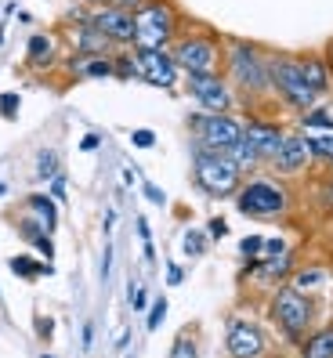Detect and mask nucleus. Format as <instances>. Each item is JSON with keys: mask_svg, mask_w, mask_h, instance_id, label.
Returning <instances> with one entry per match:
<instances>
[{"mask_svg": "<svg viewBox=\"0 0 333 358\" xmlns=\"http://www.w3.org/2000/svg\"><path fill=\"white\" fill-rule=\"evenodd\" d=\"M268 91H272V98L283 105L286 113H294V116L323 101V98L301 80L297 58L290 55V51H268Z\"/></svg>", "mask_w": 333, "mask_h": 358, "instance_id": "7ed1b4c3", "label": "nucleus"}, {"mask_svg": "<svg viewBox=\"0 0 333 358\" xmlns=\"http://www.w3.org/2000/svg\"><path fill=\"white\" fill-rule=\"evenodd\" d=\"M18 105H22V94L18 91H4L0 94V120H18Z\"/></svg>", "mask_w": 333, "mask_h": 358, "instance_id": "2f4dec72", "label": "nucleus"}, {"mask_svg": "<svg viewBox=\"0 0 333 358\" xmlns=\"http://www.w3.org/2000/svg\"><path fill=\"white\" fill-rule=\"evenodd\" d=\"M58 210H62V206H58L48 192H29V196H26V203H22V214L36 217L40 224H44V228L51 231V236L58 231Z\"/></svg>", "mask_w": 333, "mask_h": 358, "instance_id": "aec40b11", "label": "nucleus"}, {"mask_svg": "<svg viewBox=\"0 0 333 358\" xmlns=\"http://www.w3.org/2000/svg\"><path fill=\"white\" fill-rule=\"evenodd\" d=\"M80 4H101V0H80Z\"/></svg>", "mask_w": 333, "mask_h": 358, "instance_id": "4d7b16f0", "label": "nucleus"}, {"mask_svg": "<svg viewBox=\"0 0 333 358\" xmlns=\"http://www.w3.org/2000/svg\"><path fill=\"white\" fill-rule=\"evenodd\" d=\"M141 254H145V264H156V246L153 243H141Z\"/></svg>", "mask_w": 333, "mask_h": 358, "instance_id": "8fccbe9b", "label": "nucleus"}, {"mask_svg": "<svg viewBox=\"0 0 333 358\" xmlns=\"http://www.w3.org/2000/svg\"><path fill=\"white\" fill-rule=\"evenodd\" d=\"M0 48H4V26H0Z\"/></svg>", "mask_w": 333, "mask_h": 358, "instance_id": "6e6d98bb", "label": "nucleus"}, {"mask_svg": "<svg viewBox=\"0 0 333 358\" xmlns=\"http://www.w3.org/2000/svg\"><path fill=\"white\" fill-rule=\"evenodd\" d=\"M163 279H166V286H181L185 282V268L181 264H174V261H166V271H163Z\"/></svg>", "mask_w": 333, "mask_h": 358, "instance_id": "58836bf2", "label": "nucleus"}, {"mask_svg": "<svg viewBox=\"0 0 333 358\" xmlns=\"http://www.w3.org/2000/svg\"><path fill=\"white\" fill-rule=\"evenodd\" d=\"M116 221H120V210H116V206H109V210H106V217H101V231L109 236V231L116 228Z\"/></svg>", "mask_w": 333, "mask_h": 358, "instance_id": "49530a36", "label": "nucleus"}, {"mask_svg": "<svg viewBox=\"0 0 333 358\" xmlns=\"http://www.w3.org/2000/svg\"><path fill=\"white\" fill-rule=\"evenodd\" d=\"M308 149H311V163H330L333 166V134H304Z\"/></svg>", "mask_w": 333, "mask_h": 358, "instance_id": "bb28decb", "label": "nucleus"}, {"mask_svg": "<svg viewBox=\"0 0 333 358\" xmlns=\"http://www.w3.org/2000/svg\"><path fill=\"white\" fill-rule=\"evenodd\" d=\"M326 282V271L323 268H294V275H290V286L301 289V293H311Z\"/></svg>", "mask_w": 333, "mask_h": 358, "instance_id": "a878e982", "label": "nucleus"}, {"mask_svg": "<svg viewBox=\"0 0 333 358\" xmlns=\"http://www.w3.org/2000/svg\"><path fill=\"white\" fill-rule=\"evenodd\" d=\"M33 326H36L33 333H36V341H40V344H51V341H55V329H58V322L51 319V315H36Z\"/></svg>", "mask_w": 333, "mask_h": 358, "instance_id": "72a5a7b5", "label": "nucleus"}, {"mask_svg": "<svg viewBox=\"0 0 333 358\" xmlns=\"http://www.w3.org/2000/svg\"><path fill=\"white\" fill-rule=\"evenodd\" d=\"M109 268H113V243H106V250H101V268H98L101 282H109Z\"/></svg>", "mask_w": 333, "mask_h": 358, "instance_id": "37998d69", "label": "nucleus"}, {"mask_svg": "<svg viewBox=\"0 0 333 358\" xmlns=\"http://www.w3.org/2000/svg\"><path fill=\"white\" fill-rule=\"evenodd\" d=\"M297 131L301 134H333V113L330 105H311V109L297 113Z\"/></svg>", "mask_w": 333, "mask_h": 358, "instance_id": "4be33fe9", "label": "nucleus"}, {"mask_svg": "<svg viewBox=\"0 0 333 358\" xmlns=\"http://www.w3.org/2000/svg\"><path fill=\"white\" fill-rule=\"evenodd\" d=\"M189 134L192 145L211 152H228L232 145L243 141V116L236 113H192L189 116Z\"/></svg>", "mask_w": 333, "mask_h": 358, "instance_id": "6e6552de", "label": "nucleus"}, {"mask_svg": "<svg viewBox=\"0 0 333 358\" xmlns=\"http://www.w3.org/2000/svg\"><path fill=\"white\" fill-rule=\"evenodd\" d=\"M127 344H131V333H127V329H123V333H120V336H116V348H120V351H123V348H127Z\"/></svg>", "mask_w": 333, "mask_h": 358, "instance_id": "3c124183", "label": "nucleus"}, {"mask_svg": "<svg viewBox=\"0 0 333 358\" xmlns=\"http://www.w3.org/2000/svg\"><path fill=\"white\" fill-rule=\"evenodd\" d=\"M301 358H333V322L311 329L301 341Z\"/></svg>", "mask_w": 333, "mask_h": 358, "instance_id": "5701e85b", "label": "nucleus"}, {"mask_svg": "<svg viewBox=\"0 0 333 358\" xmlns=\"http://www.w3.org/2000/svg\"><path fill=\"white\" fill-rule=\"evenodd\" d=\"M178 33H181V11L174 8V0H145L134 11V44L131 48L171 51Z\"/></svg>", "mask_w": 333, "mask_h": 358, "instance_id": "39448f33", "label": "nucleus"}, {"mask_svg": "<svg viewBox=\"0 0 333 358\" xmlns=\"http://www.w3.org/2000/svg\"><path fill=\"white\" fill-rule=\"evenodd\" d=\"M101 4H106V0H101Z\"/></svg>", "mask_w": 333, "mask_h": 358, "instance_id": "13d9d810", "label": "nucleus"}, {"mask_svg": "<svg viewBox=\"0 0 333 358\" xmlns=\"http://www.w3.org/2000/svg\"><path fill=\"white\" fill-rule=\"evenodd\" d=\"M127 138H131V145H134L138 152H149V149H156V131H149V127H138V131H131Z\"/></svg>", "mask_w": 333, "mask_h": 358, "instance_id": "c9c22d12", "label": "nucleus"}, {"mask_svg": "<svg viewBox=\"0 0 333 358\" xmlns=\"http://www.w3.org/2000/svg\"><path fill=\"white\" fill-rule=\"evenodd\" d=\"M101 149V134H94V131H87L80 138V152H98Z\"/></svg>", "mask_w": 333, "mask_h": 358, "instance_id": "c03bdc74", "label": "nucleus"}, {"mask_svg": "<svg viewBox=\"0 0 333 358\" xmlns=\"http://www.w3.org/2000/svg\"><path fill=\"white\" fill-rule=\"evenodd\" d=\"M134 228H138V239L141 243H153V224H149V217H145V214H138Z\"/></svg>", "mask_w": 333, "mask_h": 358, "instance_id": "a18cd8bd", "label": "nucleus"}, {"mask_svg": "<svg viewBox=\"0 0 333 358\" xmlns=\"http://www.w3.org/2000/svg\"><path fill=\"white\" fill-rule=\"evenodd\" d=\"M131 62H134V80L149 83L156 91H178L181 87V69L174 66L171 51H153V48H131Z\"/></svg>", "mask_w": 333, "mask_h": 358, "instance_id": "9d476101", "label": "nucleus"}, {"mask_svg": "<svg viewBox=\"0 0 333 358\" xmlns=\"http://www.w3.org/2000/svg\"><path fill=\"white\" fill-rule=\"evenodd\" d=\"M228 236V221L225 217H211L206 221V239H225Z\"/></svg>", "mask_w": 333, "mask_h": 358, "instance_id": "ea45409f", "label": "nucleus"}, {"mask_svg": "<svg viewBox=\"0 0 333 358\" xmlns=\"http://www.w3.org/2000/svg\"><path fill=\"white\" fill-rule=\"evenodd\" d=\"M279 254H290V243L283 236H264V257H279Z\"/></svg>", "mask_w": 333, "mask_h": 358, "instance_id": "4c0bfd02", "label": "nucleus"}, {"mask_svg": "<svg viewBox=\"0 0 333 358\" xmlns=\"http://www.w3.org/2000/svg\"><path fill=\"white\" fill-rule=\"evenodd\" d=\"M326 58H330V69H333V44H330V51H326Z\"/></svg>", "mask_w": 333, "mask_h": 358, "instance_id": "864d4df0", "label": "nucleus"}, {"mask_svg": "<svg viewBox=\"0 0 333 358\" xmlns=\"http://www.w3.org/2000/svg\"><path fill=\"white\" fill-rule=\"evenodd\" d=\"M11 275L15 279H55V261H44V257H26V254H15L8 261Z\"/></svg>", "mask_w": 333, "mask_h": 358, "instance_id": "412c9836", "label": "nucleus"}, {"mask_svg": "<svg viewBox=\"0 0 333 358\" xmlns=\"http://www.w3.org/2000/svg\"><path fill=\"white\" fill-rule=\"evenodd\" d=\"M171 58L181 69V76H196V73H221V58H225V40L206 29V26H189L174 36Z\"/></svg>", "mask_w": 333, "mask_h": 358, "instance_id": "f03ea898", "label": "nucleus"}, {"mask_svg": "<svg viewBox=\"0 0 333 358\" xmlns=\"http://www.w3.org/2000/svg\"><path fill=\"white\" fill-rule=\"evenodd\" d=\"M225 156H228V159H232V163L239 166V174H243V178H250V174H257V171H261V166H264V163L257 159V152H254V149H250V145H246V141H239V145H232V149H228Z\"/></svg>", "mask_w": 333, "mask_h": 358, "instance_id": "b1692460", "label": "nucleus"}, {"mask_svg": "<svg viewBox=\"0 0 333 358\" xmlns=\"http://www.w3.org/2000/svg\"><path fill=\"white\" fill-rule=\"evenodd\" d=\"M58 171H62V159H58L55 149H36V152H33V174H36V181L48 185Z\"/></svg>", "mask_w": 333, "mask_h": 358, "instance_id": "393cba45", "label": "nucleus"}, {"mask_svg": "<svg viewBox=\"0 0 333 358\" xmlns=\"http://www.w3.org/2000/svg\"><path fill=\"white\" fill-rule=\"evenodd\" d=\"M206 243H211V239H206V231H199V228H189V231H185V236H181V250H185V257H203L206 254Z\"/></svg>", "mask_w": 333, "mask_h": 358, "instance_id": "c85d7f7f", "label": "nucleus"}, {"mask_svg": "<svg viewBox=\"0 0 333 358\" xmlns=\"http://www.w3.org/2000/svg\"><path fill=\"white\" fill-rule=\"evenodd\" d=\"M166 358H199V341H196L189 329L178 333L174 344H171V351H166Z\"/></svg>", "mask_w": 333, "mask_h": 358, "instance_id": "cd10ccee", "label": "nucleus"}, {"mask_svg": "<svg viewBox=\"0 0 333 358\" xmlns=\"http://www.w3.org/2000/svg\"><path fill=\"white\" fill-rule=\"evenodd\" d=\"M120 178H123V188H134V185H138V174L131 171V166H123V174H120Z\"/></svg>", "mask_w": 333, "mask_h": 358, "instance_id": "09e8293b", "label": "nucleus"}, {"mask_svg": "<svg viewBox=\"0 0 333 358\" xmlns=\"http://www.w3.org/2000/svg\"><path fill=\"white\" fill-rule=\"evenodd\" d=\"M15 228H18V236H22L44 261H55V236H51V231L40 224L36 217H29V214L15 217Z\"/></svg>", "mask_w": 333, "mask_h": 358, "instance_id": "6ab92c4d", "label": "nucleus"}, {"mask_svg": "<svg viewBox=\"0 0 333 358\" xmlns=\"http://www.w3.org/2000/svg\"><path fill=\"white\" fill-rule=\"evenodd\" d=\"M26 66L33 73H48V69H58L62 58H58V40L51 33H33L26 40Z\"/></svg>", "mask_w": 333, "mask_h": 358, "instance_id": "a211bd4d", "label": "nucleus"}, {"mask_svg": "<svg viewBox=\"0 0 333 358\" xmlns=\"http://www.w3.org/2000/svg\"><path fill=\"white\" fill-rule=\"evenodd\" d=\"M36 358H58V355H51V351H44V355H36Z\"/></svg>", "mask_w": 333, "mask_h": 358, "instance_id": "5fc2aeb1", "label": "nucleus"}, {"mask_svg": "<svg viewBox=\"0 0 333 358\" xmlns=\"http://www.w3.org/2000/svg\"><path fill=\"white\" fill-rule=\"evenodd\" d=\"M48 196H51L58 206L69 203V178H66V171H58V174L48 181Z\"/></svg>", "mask_w": 333, "mask_h": 358, "instance_id": "7c9ffc66", "label": "nucleus"}, {"mask_svg": "<svg viewBox=\"0 0 333 358\" xmlns=\"http://www.w3.org/2000/svg\"><path fill=\"white\" fill-rule=\"evenodd\" d=\"M141 196L149 199L153 206H166V192H163L160 185H153V181H145V178H141Z\"/></svg>", "mask_w": 333, "mask_h": 358, "instance_id": "e433bc0d", "label": "nucleus"}, {"mask_svg": "<svg viewBox=\"0 0 333 358\" xmlns=\"http://www.w3.org/2000/svg\"><path fill=\"white\" fill-rule=\"evenodd\" d=\"M294 58H297L301 80L308 83L311 91H316L319 98L333 94V69H330V58H326L323 51H301V55H294Z\"/></svg>", "mask_w": 333, "mask_h": 358, "instance_id": "dca6fc26", "label": "nucleus"}, {"mask_svg": "<svg viewBox=\"0 0 333 358\" xmlns=\"http://www.w3.org/2000/svg\"><path fill=\"white\" fill-rule=\"evenodd\" d=\"M283 138H286V131L279 127L276 120H264V116H250V120H243V141L257 152V159H261L264 166L276 159Z\"/></svg>", "mask_w": 333, "mask_h": 358, "instance_id": "ddd939ff", "label": "nucleus"}, {"mask_svg": "<svg viewBox=\"0 0 333 358\" xmlns=\"http://www.w3.org/2000/svg\"><path fill=\"white\" fill-rule=\"evenodd\" d=\"M268 315L279 326V333L286 341H304L311 333V322H316V304H311L308 293L294 289L290 282L272 289V301H268Z\"/></svg>", "mask_w": 333, "mask_h": 358, "instance_id": "423d86ee", "label": "nucleus"}, {"mask_svg": "<svg viewBox=\"0 0 333 358\" xmlns=\"http://www.w3.org/2000/svg\"><path fill=\"white\" fill-rule=\"evenodd\" d=\"M62 40L69 44L73 55H113V44L91 22H83V26H62Z\"/></svg>", "mask_w": 333, "mask_h": 358, "instance_id": "f3484780", "label": "nucleus"}, {"mask_svg": "<svg viewBox=\"0 0 333 358\" xmlns=\"http://www.w3.org/2000/svg\"><path fill=\"white\" fill-rule=\"evenodd\" d=\"M308 163H311V149H308V138L301 131H286L283 145H279V152L276 159L268 163V171H272L276 178H297L308 171Z\"/></svg>", "mask_w": 333, "mask_h": 358, "instance_id": "4468645a", "label": "nucleus"}, {"mask_svg": "<svg viewBox=\"0 0 333 358\" xmlns=\"http://www.w3.org/2000/svg\"><path fill=\"white\" fill-rule=\"evenodd\" d=\"M181 87L196 101L199 113H236V91L221 73H196V76H181Z\"/></svg>", "mask_w": 333, "mask_h": 358, "instance_id": "1a4fd4ad", "label": "nucleus"}, {"mask_svg": "<svg viewBox=\"0 0 333 358\" xmlns=\"http://www.w3.org/2000/svg\"><path fill=\"white\" fill-rule=\"evenodd\" d=\"M236 210L243 217H257V221H279L290 210V192L279 185L272 174H250L236 188Z\"/></svg>", "mask_w": 333, "mask_h": 358, "instance_id": "20e7f679", "label": "nucleus"}, {"mask_svg": "<svg viewBox=\"0 0 333 358\" xmlns=\"http://www.w3.org/2000/svg\"><path fill=\"white\" fill-rule=\"evenodd\" d=\"M225 351H228V358H264V351H268L264 326L254 319H228Z\"/></svg>", "mask_w": 333, "mask_h": 358, "instance_id": "9b49d317", "label": "nucleus"}, {"mask_svg": "<svg viewBox=\"0 0 333 358\" xmlns=\"http://www.w3.org/2000/svg\"><path fill=\"white\" fill-rule=\"evenodd\" d=\"M239 254H243V261L264 257V236H243L239 239Z\"/></svg>", "mask_w": 333, "mask_h": 358, "instance_id": "473e14b6", "label": "nucleus"}, {"mask_svg": "<svg viewBox=\"0 0 333 358\" xmlns=\"http://www.w3.org/2000/svg\"><path fill=\"white\" fill-rule=\"evenodd\" d=\"M62 73H66L73 83H83V80H116V66H113V55H66L62 58Z\"/></svg>", "mask_w": 333, "mask_h": 358, "instance_id": "2eb2a0df", "label": "nucleus"}, {"mask_svg": "<svg viewBox=\"0 0 333 358\" xmlns=\"http://www.w3.org/2000/svg\"><path fill=\"white\" fill-rule=\"evenodd\" d=\"M106 4H113V8H123V11H138L145 0H106Z\"/></svg>", "mask_w": 333, "mask_h": 358, "instance_id": "de8ad7c7", "label": "nucleus"}, {"mask_svg": "<svg viewBox=\"0 0 333 358\" xmlns=\"http://www.w3.org/2000/svg\"><path fill=\"white\" fill-rule=\"evenodd\" d=\"M91 26L113 44V51L134 44V11H123L113 4H94L91 8Z\"/></svg>", "mask_w": 333, "mask_h": 358, "instance_id": "f8f14e48", "label": "nucleus"}, {"mask_svg": "<svg viewBox=\"0 0 333 358\" xmlns=\"http://www.w3.org/2000/svg\"><path fill=\"white\" fill-rule=\"evenodd\" d=\"M127 304H131V311H138V315L149 311V304H153V301H149V289L138 286V282H131V286H127Z\"/></svg>", "mask_w": 333, "mask_h": 358, "instance_id": "f704fd0d", "label": "nucleus"}, {"mask_svg": "<svg viewBox=\"0 0 333 358\" xmlns=\"http://www.w3.org/2000/svg\"><path fill=\"white\" fill-rule=\"evenodd\" d=\"M319 203H323L326 214H333V178H326V181L319 185Z\"/></svg>", "mask_w": 333, "mask_h": 358, "instance_id": "a19ab883", "label": "nucleus"}, {"mask_svg": "<svg viewBox=\"0 0 333 358\" xmlns=\"http://www.w3.org/2000/svg\"><path fill=\"white\" fill-rule=\"evenodd\" d=\"M192 178H196V188L211 199H228L236 196V188L243 185V174L239 166L228 159L225 152H211V149H199L192 145Z\"/></svg>", "mask_w": 333, "mask_h": 358, "instance_id": "0eeeda50", "label": "nucleus"}, {"mask_svg": "<svg viewBox=\"0 0 333 358\" xmlns=\"http://www.w3.org/2000/svg\"><path fill=\"white\" fill-rule=\"evenodd\" d=\"M91 344H94V322L83 319V326H80V348H83V355L91 351Z\"/></svg>", "mask_w": 333, "mask_h": 358, "instance_id": "79ce46f5", "label": "nucleus"}, {"mask_svg": "<svg viewBox=\"0 0 333 358\" xmlns=\"http://www.w3.org/2000/svg\"><path fill=\"white\" fill-rule=\"evenodd\" d=\"M166 308H171V304H166V297H156V301L149 304V311H145V329L156 333V329L163 326V319H166Z\"/></svg>", "mask_w": 333, "mask_h": 358, "instance_id": "c756f323", "label": "nucleus"}, {"mask_svg": "<svg viewBox=\"0 0 333 358\" xmlns=\"http://www.w3.org/2000/svg\"><path fill=\"white\" fill-rule=\"evenodd\" d=\"M221 76L232 83L236 98L246 105H261L264 98H272V91H268V48L254 44V40L243 36L225 40Z\"/></svg>", "mask_w": 333, "mask_h": 358, "instance_id": "f257e3e1", "label": "nucleus"}, {"mask_svg": "<svg viewBox=\"0 0 333 358\" xmlns=\"http://www.w3.org/2000/svg\"><path fill=\"white\" fill-rule=\"evenodd\" d=\"M8 196V181H0V199H4Z\"/></svg>", "mask_w": 333, "mask_h": 358, "instance_id": "603ef678", "label": "nucleus"}]
</instances>
